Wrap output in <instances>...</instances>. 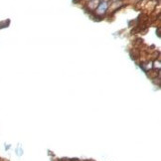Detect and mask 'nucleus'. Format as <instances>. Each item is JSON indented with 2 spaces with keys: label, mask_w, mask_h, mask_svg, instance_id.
<instances>
[{
  "label": "nucleus",
  "mask_w": 161,
  "mask_h": 161,
  "mask_svg": "<svg viewBox=\"0 0 161 161\" xmlns=\"http://www.w3.org/2000/svg\"><path fill=\"white\" fill-rule=\"evenodd\" d=\"M107 7H109V4H107L106 1H103L100 3V5L97 6V12L100 15H103L106 12L107 10Z\"/></svg>",
  "instance_id": "1"
},
{
  "label": "nucleus",
  "mask_w": 161,
  "mask_h": 161,
  "mask_svg": "<svg viewBox=\"0 0 161 161\" xmlns=\"http://www.w3.org/2000/svg\"><path fill=\"white\" fill-rule=\"evenodd\" d=\"M16 154L18 155V156H20V155H22V154H23V150H22V148L17 147V148H16Z\"/></svg>",
  "instance_id": "2"
}]
</instances>
